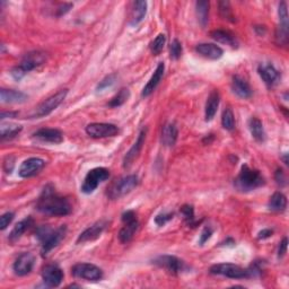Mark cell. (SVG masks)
Returning a JSON list of instances; mask_svg holds the SVG:
<instances>
[{
    "mask_svg": "<svg viewBox=\"0 0 289 289\" xmlns=\"http://www.w3.org/2000/svg\"><path fill=\"white\" fill-rule=\"evenodd\" d=\"M36 209L40 213L50 216H67L72 211L69 200L54 193L53 188H51L50 185L44 188L36 204Z\"/></svg>",
    "mask_w": 289,
    "mask_h": 289,
    "instance_id": "6da1fadb",
    "label": "cell"
},
{
    "mask_svg": "<svg viewBox=\"0 0 289 289\" xmlns=\"http://www.w3.org/2000/svg\"><path fill=\"white\" fill-rule=\"evenodd\" d=\"M67 227L66 226H60L59 228L53 229L49 226H41L36 230V237L41 242V252H42V255L46 256L49 253L52 251L54 247L59 245L61 241L64 240V237L66 235Z\"/></svg>",
    "mask_w": 289,
    "mask_h": 289,
    "instance_id": "7a4b0ae2",
    "label": "cell"
},
{
    "mask_svg": "<svg viewBox=\"0 0 289 289\" xmlns=\"http://www.w3.org/2000/svg\"><path fill=\"white\" fill-rule=\"evenodd\" d=\"M265 184V178L257 169H252L247 165L242 166L239 177L235 180V187L240 191H252Z\"/></svg>",
    "mask_w": 289,
    "mask_h": 289,
    "instance_id": "3957f363",
    "label": "cell"
},
{
    "mask_svg": "<svg viewBox=\"0 0 289 289\" xmlns=\"http://www.w3.org/2000/svg\"><path fill=\"white\" fill-rule=\"evenodd\" d=\"M108 178H110V171L105 167H96L91 169L87 173L84 183L81 185V192H84L85 194L93 193L97 187Z\"/></svg>",
    "mask_w": 289,
    "mask_h": 289,
    "instance_id": "277c9868",
    "label": "cell"
},
{
    "mask_svg": "<svg viewBox=\"0 0 289 289\" xmlns=\"http://www.w3.org/2000/svg\"><path fill=\"white\" fill-rule=\"evenodd\" d=\"M67 94H68V90H61L58 93H55V94H53L52 96H50L49 99H46L45 101L41 103V104L35 108L31 117L43 118V117L49 115L51 112H53L55 108L64 102Z\"/></svg>",
    "mask_w": 289,
    "mask_h": 289,
    "instance_id": "5b68a950",
    "label": "cell"
},
{
    "mask_svg": "<svg viewBox=\"0 0 289 289\" xmlns=\"http://www.w3.org/2000/svg\"><path fill=\"white\" fill-rule=\"evenodd\" d=\"M210 273L232 278V279H244V278L250 277L249 270L244 269V268L240 266L233 265V263H219V265H215L210 268Z\"/></svg>",
    "mask_w": 289,
    "mask_h": 289,
    "instance_id": "8992f818",
    "label": "cell"
},
{
    "mask_svg": "<svg viewBox=\"0 0 289 289\" xmlns=\"http://www.w3.org/2000/svg\"><path fill=\"white\" fill-rule=\"evenodd\" d=\"M72 276L87 281H99L103 278V271L92 263H77L71 269Z\"/></svg>",
    "mask_w": 289,
    "mask_h": 289,
    "instance_id": "52a82bcc",
    "label": "cell"
},
{
    "mask_svg": "<svg viewBox=\"0 0 289 289\" xmlns=\"http://www.w3.org/2000/svg\"><path fill=\"white\" fill-rule=\"evenodd\" d=\"M138 185L137 175H128L120 179L112 185V188L108 192V197L111 199H120L125 197L126 194L130 193L131 191Z\"/></svg>",
    "mask_w": 289,
    "mask_h": 289,
    "instance_id": "ba28073f",
    "label": "cell"
},
{
    "mask_svg": "<svg viewBox=\"0 0 289 289\" xmlns=\"http://www.w3.org/2000/svg\"><path fill=\"white\" fill-rule=\"evenodd\" d=\"M122 221L125 226L122 227L120 233H119V240H120L121 243H128V242L132 240L133 235H135L139 227V221L135 211L128 210L126 213H123Z\"/></svg>",
    "mask_w": 289,
    "mask_h": 289,
    "instance_id": "9c48e42d",
    "label": "cell"
},
{
    "mask_svg": "<svg viewBox=\"0 0 289 289\" xmlns=\"http://www.w3.org/2000/svg\"><path fill=\"white\" fill-rule=\"evenodd\" d=\"M86 133L92 138L114 137L119 133V128L112 123H91L86 127Z\"/></svg>",
    "mask_w": 289,
    "mask_h": 289,
    "instance_id": "30bf717a",
    "label": "cell"
},
{
    "mask_svg": "<svg viewBox=\"0 0 289 289\" xmlns=\"http://www.w3.org/2000/svg\"><path fill=\"white\" fill-rule=\"evenodd\" d=\"M154 265L163 268L167 270L172 275H178V273L185 270V265L182 260L174 255H162L154 260Z\"/></svg>",
    "mask_w": 289,
    "mask_h": 289,
    "instance_id": "8fae6325",
    "label": "cell"
},
{
    "mask_svg": "<svg viewBox=\"0 0 289 289\" xmlns=\"http://www.w3.org/2000/svg\"><path fill=\"white\" fill-rule=\"evenodd\" d=\"M45 162L43 159H41L39 157H32L28 158L26 161H24L20 165V167L18 169V174L20 178H32L34 175L40 173L42 171V168L44 167Z\"/></svg>",
    "mask_w": 289,
    "mask_h": 289,
    "instance_id": "7c38bea8",
    "label": "cell"
},
{
    "mask_svg": "<svg viewBox=\"0 0 289 289\" xmlns=\"http://www.w3.org/2000/svg\"><path fill=\"white\" fill-rule=\"evenodd\" d=\"M34 262H35V259L32 253H30V252L22 253V254L17 257L16 261L14 262V266H13L14 272L19 277L27 276L28 273H31V271L33 270Z\"/></svg>",
    "mask_w": 289,
    "mask_h": 289,
    "instance_id": "4fadbf2b",
    "label": "cell"
},
{
    "mask_svg": "<svg viewBox=\"0 0 289 289\" xmlns=\"http://www.w3.org/2000/svg\"><path fill=\"white\" fill-rule=\"evenodd\" d=\"M42 278L48 287H59L64 280V272L58 266L48 265L43 268Z\"/></svg>",
    "mask_w": 289,
    "mask_h": 289,
    "instance_id": "5bb4252c",
    "label": "cell"
},
{
    "mask_svg": "<svg viewBox=\"0 0 289 289\" xmlns=\"http://www.w3.org/2000/svg\"><path fill=\"white\" fill-rule=\"evenodd\" d=\"M45 60H46L45 53L40 52V51H33V52H30L24 55L22 63H20L18 67L19 69L26 75L27 72L32 71L33 69L36 68V67L43 65L45 63Z\"/></svg>",
    "mask_w": 289,
    "mask_h": 289,
    "instance_id": "9a60e30c",
    "label": "cell"
},
{
    "mask_svg": "<svg viewBox=\"0 0 289 289\" xmlns=\"http://www.w3.org/2000/svg\"><path fill=\"white\" fill-rule=\"evenodd\" d=\"M107 221L106 220H99L96 221L95 224H93L90 226L89 228L85 229L82 233L78 236L77 239V243H85V242L94 241L96 239H99L101 234L104 232V229L107 227Z\"/></svg>",
    "mask_w": 289,
    "mask_h": 289,
    "instance_id": "2e32d148",
    "label": "cell"
},
{
    "mask_svg": "<svg viewBox=\"0 0 289 289\" xmlns=\"http://www.w3.org/2000/svg\"><path fill=\"white\" fill-rule=\"evenodd\" d=\"M146 133H147V129L144 128L141 129L140 132H139L136 142L133 143V146L129 149V152L126 154L125 158H123V167L125 168L130 166L133 161L139 156V154H140L144 143V139H146Z\"/></svg>",
    "mask_w": 289,
    "mask_h": 289,
    "instance_id": "e0dca14e",
    "label": "cell"
},
{
    "mask_svg": "<svg viewBox=\"0 0 289 289\" xmlns=\"http://www.w3.org/2000/svg\"><path fill=\"white\" fill-rule=\"evenodd\" d=\"M257 72L265 84L269 87L276 85L280 78V74L275 67L270 64H261L257 67Z\"/></svg>",
    "mask_w": 289,
    "mask_h": 289,
    "instance_id": "ac0fdd59",
    "label": "cell"
},
{
    "mask_svg": "<svg viewBox=\"0 0 289 289\" xmlns=\"http://www.w3.org/2000/svg\"><path fill=\"white\" fill-rule=\"evenodd\" d=\"M36 139L43 141V142H50V143H60L64 141V135L63 132L58 129H49L43 128L36 131L33 135Z\"/></svg>",
    "mask_w": 289,
    "mask_h": 289,
    "instance_id": "d6986e66",
    "label": "cell"
},
{
    "mask_svg": "<svg viewBox=\"0 0 289 289\" xmlns=\"http://www.w3.org/2000/svg\"><path fill=\"white\" fill-rule=\"evenodd\" d=\"M195 51L201 56H204L206 59L210 60H217L220 59L223 56L224 51L220 46L213 44V43H201L195 46Z\"/></svg>",
    "mask_w": 289,
    "mask_h": 289,
    "instance_id": "ffe728a7",
    "label": "cell"
},
{
    "mask_svg": "<svg viewBox=\"0 0 289 289\" xmlns=\"http://www.w3.org/2000/svg\"><path fill=\"white\" fill-rule=\"evenodd\" d=\"M164 71H165V65L163 63H159L156 70H155L153 76L151 77V79L148 80L146 86L143 87L142 93H141V95L143 97L149 96L155 90H156V87L158 86V84H159V82H161V80L163 78Z\"/></svg>",
    "mask_w": 289,
    "mask_h": 289,
    "instance_id": "44dd1931",
    "label": "cell"
},
{
    "mask_svg": "<svg viewBox=\"0 0 289 289\" xmlns=\"http://www.w3.org/2000/svg\"><path fill=\"white\" fill-rule=\"evenodd\" d=\"M220 102V95L217 91H213L208 96L207 103H206V110H205V118L206 121L209 122L215 118L217 110H218Z\"/></svg>",
    "mask_w": 289,
    "mask_h": 289,
    "instance_id": "7402d4cb",
    "label": "cell"
},
{
    "mask_svg": "<svg viewBox=\"0 0 289 289\" xmlns=\"http://www.w3.org/2000/svg\"><path fill=\"white\" fill-rule=\"evenodd\" d=\"M232 90H233V92L237 96L242 97V99H249L252 95V91L249 82L240 76L233 77V80H232Z\"/></svg>",
    "mask_w": 289,
    "mask_h": 289,
    "instance_id": "603a6c76",
    "label": "cell"
},
{
    "mask_svg": "<svg viewBox=\"0 0 289 289\" xmlns=\"http://www.w3.org/2000/svg\"><path fill=\"white\" fill-rule=\"evenodd\" d=\"M32 225H33V219L31 218V217H27V218L20 220L19 223H17L14 226L13 230L10 232V234L8 236V241L10 242V243H15V242H17L20 237L23 236L25 232H26Z\"/></svg>",
    "mask_w": 289,
    "mask_h": 289,
    "instance_id": "cb8c5ba5",
    "label": "cell"
},
{
    "mask_svg": "<svg viewBox=\"0 0 289 289\" xmlns=\"http://www.w3.org/2000/svg\"><path fill=\"white\" fill-rule=\"evenodd\" d=\"M0 100L3 103H9V104H17L23 103L27 100V95L22 92L14 90H5L0 91Z\"/></svg>",
    "mask_w": 289,
    "mask_h": 289,
    "instance_id": "d4e9b609",
    "label": "cell"
},
{
    "mask_svg": "<svg viewBox=\"0 0 289 289\" xmlns=\"http://www.w3.org/2000/svg\"><path fill=\"white\" fill-rule=\"evenodd\" d=\"M210 36L215 41H217V42H219L221 44L229 45L230 48L236 49L237 45H239V43H237V41L235 39V36L230 32H228V31L216 30V31H213V32L210 33Z\"/></svg>",
    "mask_w": 289,
    "mask_h": 289,
    "instance_id": "484cf974",
    "label": "cell"
},
{
    "mask_svg": "<svg viewBox=\"0 0 289 289\" xmlns=\"http://www.w3.org/2000/svg\"><path fill=\"white\" fill-rule=\"evenodd\" d=\"M178 136L179 130L177 126H175L174 123H167V125L163 128L162 142L164 146L173 147L178 140Z\"/></svg>",
    "mask_w": 289,
    "mask_h": 289,
    "instance_id": "4316f807",
    "label": "cell"
},
{
    "mask_svg": "<svg viewBox=\"0 0 289 289\" xmlns=\"http://www.w3.org/2000/svg\"><path fill=\"white\" fill-rule=\"evenodd\" d=\"M147 13V3L146 2H135L132 5L131 15H130V25L136 26L146 16Z\"/></svg>",
    "mask_w": 289,
    "mask_h": 289,
    "instance_id": "83f0119b",
    "label": "cell"
},
{
    "mask_svg": "<svg viewBox=\"0 0 289 289\" xmlns=\"http://www.w3.org/2000/svg\"><path fill=\"white\" fill-rule=\"evenodd\" d=\"M249 128L251 131L252 137L255 139L256 141L263 142L266 140V132L265 128H263L262 122L256 118H252L249 121Z\"/></svg>",
    "mask_w": 289,
    "mask_h": 289,
    "instance_id": "f1b7e54d",
    "label": "cell"
},
{
    "mask_svg": "<svg viewBox=\"0 0 289 289\" xmlns=\"http://www.w3.org/2000/svg\"><path fill=\"white\" fill-rule=\"evenodd\" d=\"M269 209L276 213H281L287 207V198L285 194L281 192H276L272 194V197L269 200Z\"/></svg>",
    "mask_w": 289,
    "mask_h": 289,
    "instance_id": "f546056e",
    "label": "cell"
},
{
    "mask_svg": "<svg viewBox=\"0 0 289 289\" xmlns=\"http://www.w3.org/2000/svg\"><path fill=\"white\" fill-rule=\"evenodd\" d=\"M195 9H197V17L200 25L205 27L208 23V15H209V3L206 0H200L195 4Z\"/></svg>",
    "mask_w": 289,
    "mask_h": 289,
    "instance_id": "4dcf8cb0",
    "label": "cell"
},
{
    "mask_svg": "<svg viewBox=\"0 0 289 289\" xmlns=\"http://www.w3.org/2000/svg\"><path fill=\"white\" fill-rule=\"evenodd\" d=\"M221 126H223V128L228 131H232L235 129L234 113L229 107H227L226 110H224L223 112V115H221Z\"/></svg>",
    "mask_w": 289,
    "mask_h": 289,
    "instance_id": "1f68e13d",
    "label": "cell"
},
{
    "mask_svg": "<svg viewBox=\"0 0 289 289\" xmlns=\"http://www.w3.org/2000/svg\"><path fill=\"white\" fill-rule=\"evenodd\" d=\"M129 97H130V91L128 89H122L114 97H112V100L110 102H108V106L111 107L121 106L129 100Z\"/></svg>",
    "mask_w": 289,
    "mask_h": 289,
    "instance_id": "d6a6232c",
    "label": "cell"
},
{
    "mask_svg": "<svg viewBox=\"0 0 289 289\" xmlns=\"http://www.w3.org/2000/svg\"><path fill=\"white\" fill-rule=\"evenodd\" d=\"M22 127L17 125H9V126H2V140H7L16 137L18 133L22 131Z\"/></svg>",
    "mask_w": 289,
    "mask_h": 289,
    "instance_id": "836d02e7",
    "label": "cell"
},
{
    "mask_svg": "<svg viewBox=\"0 0 289 289\" xmlns=\"http://www.w3.org/2000/svg\"><path fill=\"white\" fill-rule=\"evenodd\" d=\"M276 40L279 45H287L288 43V24H279L276 30Z\"/></svg>",
    "mask_w": 289,
    "mask_h": 289,
    "instance_id": "e575fe53",
    "label": "cell"
},
{
    "mask_svg": "<svg viewBox=\"0 0 289 289\" xmlns=\"http://www.w3.org/2000/svg\"><path fill=\"white\" fill-rule=\"evenodd\" d=\"M181 214H182L184 220L187 221V223L190 226H194V225L198 224L197 221H195V219H194V209H193L192 206L184 205L183 207L181 208Z\"/></svg>",
    "mask_w": 289,
    "mask_h": 289,
    "instance_id": "d590c367",
    "label": "cell"
},
{
    "mask_svg": "<svg viewBox=\"0 0 289 289\" xmlns=\"http://www.w3.org/2000/svg\"><path fill=\"white\" fill-rule=\"evenodd\" d=\"M165 42H166V38H165V35L164 34H158L156 36V39H155L151 44V50H152L153 54L157 55V54L161 53L163 49H164Z\"/></svg>",
    "mask_w": 289,
    "mask_h": 289,
    "instance_id": "8d00e7d4",
    "label": "cell"
},
{
    "mask_svg": "<svg viewBox=\"0 0 289 289\" xmlns=\"http://www.w3.org/2000/svg\"><path fill=\"white\" fill-rule=\"evenodd\" d=\"M219 12L224 19L230 20V22H235L234 15L232 13V8L228 2H220L219 3Z\"/></svg>",
    "mask_w": 289,
    "mask_h": 289,
    "instance_id": "74e56055",
    "label": "cell"
},
{
    "mask_svg": "<svg viewBox=\"0 0 289 289\" xmlns=\"http://www.w3.org/2000/svg\"><path fill=\"white\" fill-rule=\"evenodd\" d=\"M182 44L180 43V41L175 39L172 44H171V48H169V53H171V58L174 60H178L181 58V55H182Z\"/></svg>",
    "mask_w": 289,
    "mask_h": 289,
    "instance_id": "f35d334b",
    "label": "cell"
},
{
    "mask_svg": "<svg viewBox=\"0 0 289 289\" xmlns=\"http://www.w3.org/2000/svg\"><path fill=\"white\" fill-rule=\"evenodd\" d=\"M115 79H117V76L114 74H112V75H108L106 76L104 79H103L102 81H100V84L97 85V91H103V90H106L107 87H111L113 84L115 82Z\"/></svg>",
    "mask_w": 289,
    "mask_h": 289,
    "instance_id": "ab89813d",
    "label": "cell"
},
{
    "mask_svg": "<svg viewBox=\"0 0 289 289\" xmlns=\"http://www.w3.org/2000/svg\"><path fill=\"white\" fill-rule=\"evenodd\" d=\"M174 217V214L172 213H162L155 217V224L158 226H164L166 223H168L169 220H172Z\"/></svg>",
    "mask_w": 289,
    "mask_h": 289,
    "instance_id": "60d3db41",
    "label": "cell"
},
{
    "mask_svg": "<svg viewBox=\"0 0 289 289\" xmlns=\"http://www.w3.org/2000/svg\"><path fill=\"white\" fill-rule=\"evenodd\" d=\"M278 15H279L280 24H288V10H287V4L285 2H281L279 4Z\"/></svg>",
    "mask_w": 289,
    "mask_h": 289,
    "instance_id": "b9f144b4",
    "label": "cell"
},
{
    "mask_svg": "<svg viewBox=\"0 0 289 289\" xmlns=\"http://www.w3.org/2000/svg\"><path fill=\"white\" fill-rule=\"evenodd\" d=\"M14 213H6L0 217V229L5 230L14 219Z\"/></svg>",
    "mask_w": 289,
    "mask_h": 289,
    "instance_id": "7bdbcfd3",
    "label": "cell"
},
{
    "mask_svg": "<svg viewBox=\"0 0 289 289\" xmlns=\"http://www.w3.org/2000/svg\"><path fill=\"white\" fill-rule=\"evenodd\" d=\"M213 229L210 228V227H205L204 230L201 232V235H200V240H199V244L200 245H204L206 242H208V240H210L211 235H213Z\"/></svg>",
    "mask_w": 289,
    "mask_h": 289,
    "instance_id": "ee69618b",
    "label": "cell"
},
{
    "mask_svg": "<svg viewBox=\"0 0 289 289\" xmlns=\"http://www.w3.org/2000/svg\"><path fill=\"white\" fill-rule=\"evenodd\" d=\"M276 181H277V183L279 184V185H285L286 184V177H285V173H283V171L281 168L279 169H277V172H276Z\"/></svg>",
    "mask_w": 289,
    "mask_h": 289,
    "instance_id": "f6af8a7d",
    "label": "cell"
},
{
    "mask_svg": "<svg viewBox=\"0 0 289 289\" xmlns=\"http://www.w3.org/2000/svg\"><path fill=\"white\" fill-rule=\"evenodd\" d=\"M287 247H288V240L285 237V239L281 241V243L279 245V249H278V256L282 257L283 255H285L287 253Z\"/></svg>",
    "mask_w": 289,
    "mask_h": 289,
    "instance_id": "bcb514c9",
    "label": "cell"
},
{
    "mask_svg": "<svg viewBox=\"0 0 289 289\" xmlns=\"http://www.w3.org/2000/svg\"><path fill=\"white\" fill-rule=\"evenodd\" d=\"M71 7H72L71 4L61 5V6L58 9H56V10H58V16H63V15H65L66 13H68Z\"/></svg>",
    "mask_w": 289,
    "mask_h": 289,
    "instance_id": "7dc6e473",
    "label": "cell"
},
{
    "mask_svg": "<svg viewBox=\"0 0 289 289\" xmlns=\"http://www.w3.org/2000/svg\"><path fill=\"white\" fill-rule=\"evenodd\" d=\"M272 234H273V230H271V229H263V230L260 232L259 234H257V239H259V240H266V239H268V237L272 236Z\"/></svg>",
    "mask_w": 289,
    "mask_h": 289,
    "instance_id": "c3c4849f",
    "label": "cell"
},
{
    "mask_svg": "<svg viewBox=\"0 0 289 289\" xmlns=\"http://www.w3.org/2000/svg\"><path fill=\"white\" fill-rule=\"evenodd\" d=\"M16 114H17L16 112H3V113H2V119H5L6 117L14 118Z\"/></svg>",
    "mask_w": 289,
    "mask_h": 289,
    "instance_id": "681fc988",
    "label": "cell"
},
{
    "mask_svg": "<svg viewBox=\"0 0 289 289\" xmlns=\"http://www.w3.org/2000/svg\"><path fill=\"white\" fill-rule=\"evenodd\" d=\"M287 156H288V155L286 154L285 156H283V158H282V159H283V162H285V164H286V165H288V159H287Z\"/></svg>",
    "mask_w": 289,
    "mask_h": 289,
    "instance_id": "f907efd6",
    "label": "cell"
}]
</instances>
